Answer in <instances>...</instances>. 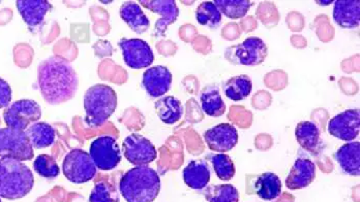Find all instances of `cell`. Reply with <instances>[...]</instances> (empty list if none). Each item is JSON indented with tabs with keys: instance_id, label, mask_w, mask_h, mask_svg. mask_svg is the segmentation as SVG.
<instances>
[{
	"instance_id": "10",
	"label": "cell",
	"mask_w": 360,
	"mask_h": 202,
	"mask_svg": "<svg viewBox=\"0 0 360 202\" xmlns=\"http://www.w3.org/2000/svg\"><path fill=\"white\" fill-rule=\"evenodd\" d=\"M122 148L127 161L135 166H148L158 157L155 144L138 133L127 136L124 140Z\"/></svg>"
},
{
	"instance_id": "24",
	"label": "cell",
	"mask_w": 360,
	"mask_h": 202,
	"mask_svg": "<svg viewBox=\"0 0 360 202\" xmlns=\"http://www.w3.org/2000/svg\"><path fill=\"white\" fill-rule=\"evenodd\" d=\"M155 112L160 120L167 125H173L179 122L184 116V107L181 101L174 96H165L155 101Z\"/></svg>"
},
{
	"instance_id": "21",
	"label": "cell",
	"mask_w": 360,
	"mask_h": 202,
	"mask_svg": "<svg viewBox=\"0 0 360 202\" xmlns=\"http://www.w3.org/2000/svg\"><path fill=\"white\" fill-rule=\"evenodd\" d=\"M120 16L135 34H143L150 27V21L137 2L127 1L120 6Z\"/></svg>"
},
{
	"instance_id": "23",
	"label": "cell",
	"mask_w": 360,
	"mask_h": 202,
	"mask_svg": "<svg viewBox=\"0 0 360 202\" xmlns=\"http://www.w3.org/2000/svg\"><path fill=\"white\" fill-rule=\"evenodd\" d=\"M252 192L263 201H274L282 193V182L276 173H262L255 180Z\"/></svg>"
},
{
	"instance_id": "31",
	"label": "cell",
	"mask_w": 360,
	"mask_h": 202,
	"mask_svg": "<svg viewBox=\"0 0 360 202\" xmlns=\"http://www.w3.org/2000/svg\"><path fill=\"white\" fill-rule=\"evenodd\" d=\"M212 166L217 177L221 181L228 182L233 179L235 175V164L227 154H216L210 157Z\"/></svg>"
},
{
	"instance_id": "3",
	"label": "cell",
	"mask_w": 360,
	"mask_h": 202,
	"mask_svg": "<svg viewBox=\"0 0 360 202\" xmlns=\"http://www.w3.org/2000/svg\"><path fill=\"white\" fill-rule=\"evenodd\" d=\"M34 186V173L25 163L13 158H0V198H23Z\"/></svg>"
},
{
	"instance_id": "34",
	"label": "cell",
	"mask_w": 360,
	"mask_h": 202,
	"mask_svg": "<svg viewBox=\"0 0 360 202\" xmlns=\"http://www.w3.org/2000/svg\"><path fill=\"white\" fill-rule=\"evenodd\" d=\"M13 91L10 84L0 78V109H6L12 101Z\"/></svg>"
},
{
	"instance_id": "32",
	"label": "cell",
	"mask_w": 360,
	"mask_h": 202,
	"mask_svg": "<svg viewBox=\"0 0 360 202\" xmlns=\"http://www.w3.org/2000/svg\"><path fill=\"white\" fill-rule=\"evenodd\" d=\"M34 169L37 175L49 180L55 179L60 173V168L56 160L48 154L37 156L34 162Z\"/></svg>"
},
{
	"instance_id": "1",
	"label": "cell",
	"mask_w": 360,
	"mask_h": 202,
	"mask_svg": "<svg viewBox=\"0 0 360 202\" xmlns=\"http://www.w3.org/2000/svg\"><path fill=\"white\" fill-rule=\"evenodd\" d=\"M37 84L46 102L59 105L72 100L79 79L71 63L60 56H51L37 67Z\"/></svg>"
},
{
	"instance_id": "33",
	"label": "cell",
	"mask_w": 360,
	"mask_h": 202,
	"mask_svg": "<svg viewBox=\"0 0 360 202\" xmlns=\"http://www.w3.org/2000/svg\"><path fill=\"white\" fill-rule=\"evenodd\" d=\"M89 202H120V195L112 184L98 182L90 193Z\"/></svg>"
},
{
	"instance_id": "18",
	"label": "cell",
	"mask_w": 360,
	"mask_h": 202,
	"mask_svg": "<svg viewBox=\"0 0 360 202\" xmlns=\"http://www.w3.org/2000/svg\"><path fill=\"white\" fill-rule=\"evenodd\" d=\"M333 20L340 27L355 29L359 27V0H337L333 6Z\"/></svg>"
},
{
	"instance_id": "13",
	"label": "cell",
	"mask_w": 360,
	"mask_h": 202,
	"mask_svg": "<svg viewBox=\"0 0 360 202\" xmlns=\"http://www.w3.org/2000/svg\"><path fill=\"white\" fill-rule=\"evenodd\" d=\"M139 4L161 18L155 26V36L164 37L171 24H174L179 17V8L174 0H140Z\"/></svg>"
},
{
	"instance_id": "9",
	"label": "cell",
	"mask_w": 360,
	"mask_h": 202,
	"mask_svg": "<svg viewBox=\"0 0 360 202\" xmlns=\"http://www.w3.org/2000/svg\"><path fill=\"white\" fill-rule=\"evenodd\" d=\"M89 155L96 168L102 171L113 170L122 161V151L116 138L102 135L90 144Z\"/></svg>"
},
{
	"instance_id": "30",
	"label": "cell",
	"mask_w": 360,
	"mask_h": 202,
	"mask_svg": "<svg viewBox=\"0 0 360 202\" xmlns=\"http://www.w3.org/2000/svg\"><path fill=\"white\" fill-rule=\"evenodd\" d=\"M208 202H238V190L234 186L227 185L212 186L204 192Z\"/></svg>"
},
{
	"instance_id": "6",
	"label": "cell",
	"mask_w": 360,
	"mask_h": 202,
	"mask_svg": "<svg viewBox=\"0 0 360 202\" xmlns=\"http://www.w3.org/2000/svg\"><path fill=\"white\" fill-rule=\"evenodd\" d=\"M41 118V107L36 100H20L11 103L4 112L6 127L26 131Z\"/></svg>"
},
{
	"instance_id": "17",
	"label": "cell",
	"mask_w": 360,
	"mask_h": 202,
	"mask_svg": "<svg viewBox=\"0 0 360 202\" xmlns=\"http://www.w3.org/2000/svg\"><path fill=\"white\" fill-rule=\"evenodd\" d=\"M316 177V164L309 158L300 157L292 166L286 179L289 190H300L311 185Z\"/></svg>"
},
{
	"instance_id": "27",
	"label": "cell",
	"mask_w": 360,
	"mask_h": 202,
	"mask_svg": "<svg viewBox=\"0 0 360 202\" xmlns=\"http://www.w3.org/2000/svg\"><path fill=\"white\" fill-rule=\"evenodd\" d=\"M252 82L251 78L245 74L233 76L224 85L226 97L233 101L245 100L251 95Z\"/></svg>"
},
{
	"instance_id": "26",
	"label": "cell",
	"mask_w": 360,
	"mask_h": 202,
	"mask_svg": "<svg viewBox=\"0 0 360 202\" xmlns=\"http://www.w3.org/2000/svg\"><path fill=\"white\" fill-rule=\"evenodd\" d=\"M200 100L202 109L210 117H221L226 113V105L217 86L210 85L204 88Z\"/></svg>"
},
{
	"instance_id": "16",
	"label": "cell",
	"mask_w": 360,
	"mask_h": 202,
	"mask_svg": "<svg viewBox=\"0 0 360 202\" xmlns=\"http://www.w3.org/2000/svg\"><path fill=\"white\" fill-rule=\"evenodd\" d=\"M19 14L32 32L41 27L52 4L47 0H18L16 2Z\"/></svg>"
},
{
	"instance_id": "22",
	"label": "cell",
	"mask_w": 360,
	"mask_h": 202,
	"mask_svg": "<svg viewBox=\"0 0 360 202\" xmlns=\"http://www.w3.org/2000/svg\"><path fill=\"white\" fill-rule=\"evenodd\" d=\"M296 140L300 146L309 153H319L321 147V138H320V129L317 124L311 121H302L296 126Z\"/></svg>"
},
{
	"instance_id": "20",
	"label": "cell",
	"mask_w": 360,
	"mask_h": 202,
	"mask_svg": "<svg viewBox=\"0 0 360 202\" xmlns=\"http://www.w3.org/2000/svg\"><path fill=\"white\" fill-rule=\"evenodd\" d=\"M184 183L194 190H202L210 184L212 173L204 160H192L182 173Z\"/></svg>"
},
{
	"instance_id": "35",
	"label": "cell",
	"mask_w": 360,
	"mask_h": 202,
	"mask_svg": "<svg viewBox=\"0 0 360 202\" xmlns=\"http://www.w3.org/2000/svg\"><path fill=\"white\" fill-rule=\"evenodd\" d=\"M0 202H2V201H1V198H0Z\"/></svg>"
},
{
	"instance_id": "29",
	"label": "cell",
	"mask_w": 360,
	"mask_h": 202,
	"mask_svg": "<svg viewBox=\"0 0 360 202\" xmlns=\"http://www.w3.org/2000/svg\"><path fill=\"white\" fill-rule=\"evenodd\" d=\"M223 15L212 1H204L197 8L196 20L202 26L216 29L221 23Z\"/></svg>"
},
{
	"instance_id": "5",
	"label": "cell",
	"mask_w": 360,
	"mask_h": 202,
	"mask_svg": "<svg viewBox=\"0 0 360 202\" xmlns=\"http://www.w3.org/2000/svg\"><path fill=\"white\" fill-rule=\"evenodd\" d=\"M269 54L266 43L260 37H248L240 45L226 50V59L232 65L257 67L262 65Z\"/></svg>"
},
{
	"instance_id": "15",
	"label": "cell",
	"mask_w": 360,
	"mask_h": 202,
	"mask_svg": "<svg viewBox=\"0 0 360 202\" xmlns=\"http://www.w3.org/2000/svg\"><path fill=\"white\" fill-rule=\"evenodd\" d=\"M172 80V74L168 67L157 65L145 70L142 86L150 97L160 98L170 91Z\"/></svg>"
},
{
	"instance_id": "8",
	"label": "cell",
	"mask_w": 360,
	"mask_h": 202,
	"mask_svg": "<svg viewBox=\"0 0 360 202\" xmlns=\"http://www.w3.org/2000/svg\"><path fill=\"white\" fill-rule=\"evenodd\" d=\"M34 157V151L25 131L0 128V158H13L28 161Z\"/></svg>"
},
{
	"instance_id": "11",
	"label": "cell",
	"mask_w": 360,
	"mask_h": 202,
	"mask_svg": "<svg viewBox=\"0 0 360 202\" xmlns=\"http://www.w3.org/2000/svg\"><path fill=\"white\" fill-rule=\"evenodd\" d=\"M124 62L133 69H143L153 65L155 54L148 43L140 39H122L118 43Z\"/></svg>"
},
{
	"instance_id": "25",
	"label": "cell",
	"mask_w": 360,
	"mask_h": 202,
	"mask_svg": "<svg viewBox=\"0 0 360 202\" xmlns=\"http://www.w3.org/2000/svg\"><path fill=\"white\" fill-rule=\"evenodd\" d=\"M25 133L32 148L37 150L49 148L54 144L56 138L55 129L46 122L34 123Z\"/></svg>"
},
{
	"instance_id": "7",
	"label": "cell",
	"mask_w": 360,
	"mask_h": 202,
	"mask_svg": "<svg viewBox=\"0 0 360 202\" xmlns=\"http://www.w3.org/2000/svg\"><path fill=\"white\" fill-rule=\"evenodd\" d=\"M96 170L98 168L89 152L81 149H72L63 159V175L72 183L85 184L91 181L96 177Z\"/></svg>"
},
{
	"instance_id": "28",
	"label": "cell",
	"mask_w": 360,
	"mask_h": 202,
	"mask_svg": "<svg viewBox=\"0 0 360 202\" xmlns=\"http://www.w3.org/2000/svg\"><path fill=\"white\" fill-rule=\"evenodd\" d=\"M214 4L221 15L233 20L247 16L252 6L249 0H216Z\"/></svg>"
},
{
	"instance_id": "14",
	"label": "cell",
	"mask_w": 360,
	"mask_h": 202,
	"mask_svg": "<svg viewBox=\"0 0 360 202\" xmlns=\"http://www.w3.org/2000/svg\"><path fill=\"white\" fill-rule=\"evenodd\" d=\"M208 148L219 153H226L235 148L238 142V131L233 125L221 123L204 133Z\"/></svg>"
},
{
	"instance_id": "4",
	"label": "cell",
	"mask_w": 360,
	"mask_h": 202,
	"mask_svg": "<svg viewBox=\"0 0 360 202\" xmlns=\"http://www.w3.org/2000/svg\"><path fill=\"white\" fill-rule=\"evenodd\" d=\"M117 102V94L110 86L96 84L90 87L83 100L87 126L91 128L103 126L115 113Z\"/></svg>"
},
{
	"instance_id": "2",
	"label": "cell",
	"mask_w": 360,
	"mask_h": 202,
	"mask_svg": "<svg viewBox=\"0 0 360 202\" xmlns=\"http://www.w3.org/2000/svg\"><path fill=\"white\" fill-rule=\"evenodd\" d=\"M161 177L148 166H135L120 182V191L127 202H153L161 191Z\"/></svg>"
},
{
	"instance_id": "12",
	"label": "cell",
	"mask_w": 360,
	"mask_h": 202,
	"mask_svg": "<svg viewBox=\"0 0 360 202\" xmlns=\"http://www.w3.org/2000/svg\"><path fill=\"white\" fill-rule=\"evenodd\" d=\"M329 135L344 140L353 142L360 131L359 109H347L335 117L331 118L328 123Z\"/></svg>"
},
{
	"instance_id": "19",
	"label": "cell",
	"mask_w": 360,
	"mask_h": 202,
	"mask_svg": "<svg viewBox=\"0 0 360 202\" xmlns=\"http://www.w3.org/2000/svg\"><path fill=\"white\" fill-rule=\"evenodd\" d=\"M335 160L345 173L353 177L360 175V144L359 142H350L340 147L335 152Z\"/></svg>"
}]
</instances>
